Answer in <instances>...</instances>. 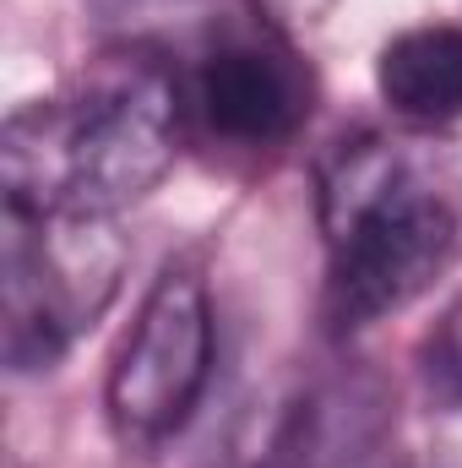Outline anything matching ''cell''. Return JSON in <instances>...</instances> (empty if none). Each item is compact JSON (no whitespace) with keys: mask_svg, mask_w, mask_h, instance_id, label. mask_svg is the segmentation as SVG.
<instances>
[{"mask_svg":"<svg viewBox=\"0 0 462 468\" xmlns=\"http://www.w3.org/2000/svg\"><path fill=\"white\" fill-rule=\"evenodd\" d=\"M327 322L359 333L414 305L462 256V136L359 125L316 158Z\"/></svg>","mask_w":462,"mask_h":468,"instance_id":"obj_1","label":"cell"},{"mask_svg":"<svg viewBox=\"0 0 462 468\" xmlns=\"http://www.w3.org/2000/svg\"><path fill=\"white\" fill-rule=\"evenodd\" d=\"M180 142V66H169L163 49L131 38L99 55L66 93L33 99L5 120V202L115 218L169 175Z\"/></svg>","mask_w":462,"mask_h":468,"instance_id":"obj_2","label":"cell"},{"mask_svg":"<svg viewBox=\"0 0 462 468\" xmlns=\"http://www.w3.org/2000/svg\"><path fill=\"white\" fill-rule=\"evenodd\" d=\"M125 234L104 213L16 207L0 234V354L16 376L55 370L99 327L125 278Z\"/></svg>","mask_w":462,"mask_h":468,"instance_id":"obj_3","label":"cell"},{"mask_svg":"<svg viewBox=\"0 0 462 468\" xmlns=\"http://www.w3.org/2000/svg\"><path fill=\"white\" fill-rule=\"evenodd\" d=\"M213 289L196 256H169L120 338L104 409L125 447H163L191 425L213 381Z\"/></svg>","mask_w":462,"mask_h":468,"instance_id":"obj_4","label":"cell"},{"mask_svg":"<svg viewBox=\"0 0 462 468\" xmlns=\"http://www.w3.org/2000/svg\"><path fill=\"white\" fill-rule=\"evenodd\" d=\"M180 104L185 136L202 147L261 158L289 147L316 115V71L278 22H224L180 71Z\"/></svg>","mask_w":462,"mask_h":468,"instance_id":"obj_5","label":"cell"},{"mask_svg":"<svg viewBox=\"0 0 462 468\" xmlns=\"http://www.w3.org/2000/svg\"><path fill=\"white\" fill-rule=\"evenodd\" d=\"M375 93L386 115L414 131H452L462 120V27L419 22L381 44Z\"/></svg>","mask_w":462,"mask_h":468,"instance_id":"obj_6","label":"cell"},{"mask_svg":"<svg viewBox=\"0 0 462 468\" xmlns=\"http://www.w3.org/2000/svg\"><path fill=\"white\" fill-rule=\"evenodd\" d=\"M419 365H425V381L441 403L462 409V294L446 305V316L430 327L425 349H419Z\"/></svg>","mask_w":462,"mask_h":468,"instance_id":"obj_7","label":"cell"},{"mask_svg":"<svg viewBox=\"0 0 462 468\" xmlns=\"http://www.w3.org/2000/svg\"><path fill=\"white\" fill-rule=\"evenodd\" d=\"M327 5H332V0H256V11H261L267 22H278L283 33H289V22H316Z\"/></svg>","mask_w":462,"mask_h":468,"instance_id":"obj_8","label":"cell"}]
</instances>
